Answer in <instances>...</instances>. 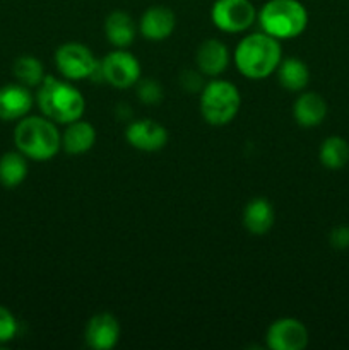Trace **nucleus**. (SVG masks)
I'll list each match as a JSON object with an SVG mask.
<instances>
[{
	"instance_id": "obj_1",
	"label": "nucleus",
	"mask_w": 349,
	"mask_h": 350,
	"mask_svg": "<svg viewBox=\"0 0 349 350\" xmlns=\"http://www.w3.org/2000/svg\"><path fill=\"white\" fill-rule=\"evenodd\" d=\"M233 58L240 74L252 81H262L277 70L283 60V51L279 40L262 31L243 38Z\"/></svg>"
},
{
	"instance_id": "obj_2",
	"label": "nucleus",
	"mask_w": 349,
	"mask_h": 350,
	"mask_svg": "<svg viewBox=\"0 0 349 350\" xmlns=\"http://www.w3.org/2000/svg\"><path fill=\"white\" fill-rule=\"evenodd\" d=\"M36 101L43 116L64 125L82 118L86 109L84 96L81 91L67 79L62 81L51 75H44L43 82L38 85Z\"/></svg>"
},
{
	"instance_id": "obj_3",
	"label": "nucleus",
	"mask_w": 349,
	"mask_h": 350,
	"mask_svg": "<svg viewBox=\"0 0 349 350\" xmlns=\"http://www.w3.org/2000/svg\"><path fill=\"white\" fill-rule=\"evenodd\" d=\"M14 144L33 161H48L62 149V133L47 116H24L14 130Z\"/></svg>"
},
{
	"instance_id": "obj_4",
	"label": "nucleus",
	"mask_w": 349,
	"mask_h": 350,
	"mask_svg": "<svg viewBox=\"0 0 349 350\" xmlns=\"http://www.w3.org/2000/svg\"><path fill=\"white\" fill-rule=\"evenodd\" d=\"M260 27L276 40H293L308 26V12L300 0H269L257 14Z\"/></svg>"
},
{
	"instance_id": "obj_5",
	"label": "nucleus",
	"mask_w": 349,
	"mask_h": 350,
	"mask_svg": "<svg viewBox=\"0 0 349 350\" xmlns=\"http://www.w3.org/2000/svg\"><path fill=\"white\" fill-rule=\"evenodd\" d=\"M242 108V94L233 82L214 79L201 91L202 118L214 126L228 125Z\"/></svg>"
},
{
	"instance_id": "obj_6",
	"label": "nucleus",
	"mask_w": 349,
	"mask_h": 350,
	"mask_svg": "<svg viewBox=\"0 0 349 350\" xmlns=\"http://www.w3.org/2000/svg\"><path fill=\"white\" fill-rule=\"evenodd\" d=\"M55 64L67 81H84L99 68L92 51L82 43L60 44L55 51Z\"/></svg>"
},
{
	"instance_id": "obj_7",
	"label": "nucleus",
	"mask_w": 349,
	"mask_h": 350,
	"mask_svg": "<svg viewBox=\"0 0 349 350\" xmlns=\"http://www.w3.org/2000/svg\"><path fill=\"white\" fill-rule=\"evenodd\" d=\"M211 21L222 33H243L257 21V9L250 0H216Z\"/></svg>"
},
{
	"instance_id": "obj_8",
	"label": "nucleus",
	"mask_w": 349,
	"mask_h": 350,
	"mask_svg": "<svg viewBox=\"0 0 349 350\" xmlns=\"http://www.w3.org/2000/svg\"><path fill=\"white\" fill-rule=\"evenodd\" d=\"M99 70H101L103 79L108 82L109 85L116 89H129L135 85L140 79V68L139 60L133 57L130 51L118 48L113 50L103 58L99 64Z\"/></svg>"
},
{
	"instance_id": "obj_9",
	"label": "nucleus",
	"mask_w": 349,
	"mask_h": 350,
	"mask_svg": "<svg viewBox=\"0 0 349 350\" xmlns=\"http://www.w3.org/2000/svg\"><path fill=\"white\" fill-rule=\"evenodd\" d=\"M308 330L296 318H279L267 328L266 344L272 350H303L308 345Z\"/></svg>"
},
{
	"instance_id": "obj_10",
	"label": "nucleus",
	"mask_w": 349,
	"mask_h": 350,
	"mask_svg": "<svg viewBox=\"0 0 349 350\" xmlns=\"http://www.w3.org/2000/svg\"><path fill=\"white\" fill-rule=\"evenodd\" d=\"M125 139L133 149L142 152H156L168 144V130L154 120H135L127 126Z\"/></svg>"
},
{
	"instance_id": "obj_11",
	"label": "nucleus",
	"mask_w": 349,
	"mask_h": 350,
	"mask_svg": "<svg viewBox=\"0 0 349 350\" xmlns=\"http://www.w3.org/2000/svg\"><path fill=\"white\" fill-rule=\"evenodd\" d=\"M86 344L94 350H109L120 340V323L112 313H98L86 325Z\"/></svg>"
},
{
	"instance_id": "obj_12",
	"label": "nucleus",
	"mask_w": 349,
	"mask_h": 350,
	"mask_svg": "<svg viewBox=\"0 0 349 350\" xmlns=\"http://www.w3.org/2000/svg\"><path fill=\"white\" fill-rule=\"evenodd\" d=\"M177 26V16L170 7L153 5L142 14L139 21V31L146 40L163 41L173 34Z\"/></svg>"
},
{
	"instance_id": "obj_13",
	"label": "nucleus",
	"mask_w": 349,
	"mask_h": 350,
	"mask_svg": "<svg viewBox=\"0 0 349 350\" xmlns=\"http://www.w3.org/2000/svg\"><path fill=\"white\" fill-rule=\"evenodd\" d=\"M33 108V94L23 84H7L0 88V120L16 122L24 118Z\"/></svg>"
},
{
	"instance_id": "obj_14",
	"label": "nucleus",
	"mask_w": 349,
	"mask_h": 350,
	"mask_svg": "<svg viewBox=\"0 0 349 350\" xmlns=\"http://www.w3.org/2000/svg\"><path fill=\"white\" fill-rule=\"evenodd\" d=\"M198 70L207 77H218L228 68L229 65V50L222 41L205 40L198 46L195 55Z\"/></svg>"
},
{
	"instance_id": "obj_15",
	"label": "nucleus",
	"mask_w": 349,
	"mask_h": 350,
	"mask_svg": "<svg viewBox=\"0 0 349 350\" xmlns=\"http://www.w3.org/2000/svg\"><path fill=\"white\" fill-rule=\"evenodd\" d=\"M293 116L298 125L307 126V129L317 126L327 116V103L320 94L313 91L301 92L294 101Z\"/></svg>"
},
{
	"instance_id": "obj_16",
	"label": "nucleus",
	"mask_w": 349,
	"mask_h": 350,
	"mask_svg": "<svg viewBox=\"0 0 349 350\" xmlns=\"http://www.w3.org/2000/svg\"><path fill=\"white\" fill-rule=\"evenodd\" d=\"M96 142V129L89 122L81 118L67 123V129L62 133V149L72 156H79L92 149Z\"/></svg>"
},
{
	"instance_id": "obj_17",
	"label": "nucleus",
	"mask_w": 349,
	"mask_h": 350,
	"mask_svg": "<svg viewBox=\"0 0 349 350\" xmlns=\"http://www.w3.org/2000/svg\"><path fill=\"white\" fill-rule=\"evenodd\" d=\"M274 219L276 215H274L272 204L263 197L252 198L243 211V224L246 231L257 236L269 232L274 226Z\"/></svg>"
},
{
	"instance_id": "obj_18",
	"label": "nucleus",
	"mask_w": 349,
	"mask_h": 350,
	"mask_svg": "<svg viewBox=\"0 0 349 350\" xmlns=\"http://www.w3.org/2000/svg\"><path fill=\"white\" fill-rule=\"evenodd\" d=\"M137 27L132 17L123 10H113L105 21L106 40L115 48H127L135 40Z\"/></svg>"
},
{
	"instance_id": "obj_19",
	"label": "nucleus",
	"mask_w": 349,
	"mask_h": 350,
	"mask_svg": "<svg viewBox=\"0 0 349 350\" xmlns=\"http://www.w3.org/2000/svg\"><path fill=\"white\" fill-rule=\"evenodd\" d=\"M277 79L284 89L291 92H300L307 89L308 82H310V68L303 60L296 57L284 58L277 67Z\"/></svg>"
},
{
	"instance_id": "obj_20",
	"label": "nucleus",
	"mask_w": 349,
	"mask_h": 350,
	"mask_svg": "<svg viewBox=\"0 0 349 350\" xmlns=\"http://www.w3.org/2000/svg\"><path fill=\"white\" fill-rule=\"evenodd\" d=\"M27 157L24 154L5 152L0 157V185L5 188H16L27 176Z\"/></svg>"
},
{
	"instance_id": "obj_21",
	"label": "nucleus",
	"mask_w": 349,
	"mask_h": 350,
	"mask_svg": "<svg viewBox=\"0 0 349 350\" xmlns=\"http://www.w3.org/2000/svg\"><path fill=\"white\" fill-rule=\"evenodd\" d=\"M318 159L327 170H341L349 163V142L337 135L328 137L322 142Z\"/></svg>"
},
{
	"instance_id": "obj_22",
	"label": "nucleus",
	"mask_w": 349,
	"mask_h": 350,
	"mask_svg": "<svg viewBox=\"0 0 349 350\" xmlns=\"http://www.w3.org/2000/svg\"><path fill=\"white\" fill-rule=\"evenodd\" d=\"M14 75H16L17 82L26 88H38L44 79V68L38 58L29 57H19L14 62L12 67Z\"/></svg>"
},
{
	"instance_id": "obj_23",
	"label": "nucleus",
	"mask_w": 349,
	"mask_h": 350,
	"mask_svg": "<svg viewBox=\"0 0 349 350\" xmlns=\"http://www.w3.org/2000/svg\"><path fill=\"white\" fill-rule=\"evenodd\" d=\"M137 98L144 105L154 106L163 99V88L154 79H144V81L139 79V82H137Z\"/></svg>"
},
{
	"instance_id": "obj_24",
	"label": "nucleus",
	"mask_w": 349,
	"mask_h": 350,
	"mask_svg": "<svg viewBox=\"0 0 349 350\" xmlns=\"http://www.w3.org/2000/svg\"><path fill=\"white\" fill-rule=\"evenodd\" d=\"M17 334V320L5 306H0V344H7Z\"/></svg>"
},
{
	"instance_id": "obj_25",
	"label": "nucleus",
	"mask_w": 349,
	"mask_h": 350,
	"mask_svg": "<svg viewBox=\"0 0 349 350\" xmlns=\"http://www.w3.org/2000/svg\"><path fill=\"white\" fill-rule=\"evenodd\" d=\"M202 72H195V70H185L181 72L180 75V84L185 91L188 92H197L204 89V79H202Z\"/></svg>"
},
{
	"instance_id": "obj_26",
	"label": "nucleus",
	"mask_w": 349,
	"mask_h": 350,
	"mask_svg": "<svg viewBox=\"0 0 349 350\" xmlns=\"http://www.w3.org/2000/svg\"><path fill=\"white\" fill-rule=\"evenodd\" d=\"M328 243L335 250H348L349 248V226H337L331 231Z\"/></svg>"
}]
</instances>
